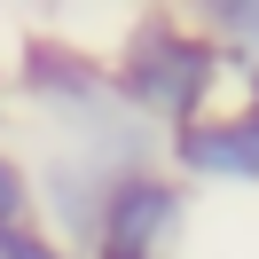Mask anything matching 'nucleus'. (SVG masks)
<instances>
[{
  "label": "nucleus",
  "instance_id": "nucleus-1",
  "mask_svg": "<svg viewBox=\"0 0 259 259\" xmlns=\"http://www.w3.org/2000/svg\"><path fill=\"white\" fill-rule=\"evenodd\" d=\"M220 79H228V48L212 32L173 24V16H142L126 32L118 71H110L118 102H126L142 126H165V134H181L189 118H204L212 95H220Z\"/></svg>",
  "mask_w": 259,
  "mask_h": 259
},
{
  "label": "nucleus",
  "instance_id": "nucleus-2",
  "mask_svg": "<svg viewBox=\"0 0 259 259\" xmlns=\"http://www.w3.org/2000/svg\"><path fill=\"white\" fill-rule=\"evenodd\" d=\"M181 236H189V189L157 165H134L102 189L87 259H173Z\"/></svg>",
  "mask_w": 259,
  "mask_h": 259
},
{
  "label": "nucleus",
  "instance_id": "nucleus-3",
  "mask_svg": "<svg viewBox=\"0 0 259 259\" xmlns=\"http://www.w3.org/2000/svg\"><path fill=\"white\" fill-rule=\"evenodd\" d=\"M173 165L189 181H220V189H259V118L251 110H204L173 134Z\"/></svg>",
  "mask_w": 259,
  "mask_h": 259
},
{
  "label": "nucleus",
  "instance_id": "nucleus-4",
  "mask_svg": "<svg viewBox=\"0 0 259 259\" xmlns=\"http://www.w3.org/2000/svg\"><path fill=\"white\" fill-rule=\"evenodd\" d=\"M39 212H32V173H24V157H8L0 149V236L8 228H32Z\"/></svg>",
  "mask_w": 259,
  "mask_h": 259
},
{
  "label": "nucleus",
  "instance_id": "nucleus-5",
  "mask_svg": "<svg viewBox=\"0 0 259 259\" xmlns=\"http://www.w3.org/2000/svg\"><path fill=\"white\" fill-rule=\"evenodd\" d=\"M0 259H71V251L32 220V228H8V236H0Z\"/></svg>",
  "mask_w": 259,
  "mask_h": 259
},
{
  "label": "nucleus",
  "instance_id": "nucleus-6",
  "mask_svg": "<svg viewBox=\"0 0 259 259\" xmlns=\"http://www.w3.org/2000/svg\"><path fill=\"white\" fill-rule=\"evenodd\" d=\"M259 0H196V16H204V32H220V39H236V24L251 16Z\"/></svg>",
  "mask_w": 259,
  "mask_h": 259
},
{
  "label": "nucleus",
  "instance_id": "nucleus-7",
  "mask_svg": "<svg viewBox=\"0 0 259 259\" xmlns=\"http://www.w3.org/2000/svg\"><path fill=\"white\" fill-rule=\"evenodd\" d=\"M236 39H243V48L259 55V8H251V16H243V24H236Z\"/></svg>",
  "mask_w": 259,
  "mask_h": 259
},
{
  "label": "nucleus",
  "instance_id": "nucleus-8",
  "mask_svg": "<svg viewBox=\"0 0 259 259\" xmlns=\"http://www.w3.org/2000/svg\"><path fill=\"white\" fill-rule=\"evenodd\" d=\"M0 102H8V79H0Z\"/></svg>",
  "mask_w": 259,
  "mask_h": 259
}]
</instances>
